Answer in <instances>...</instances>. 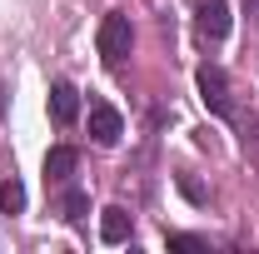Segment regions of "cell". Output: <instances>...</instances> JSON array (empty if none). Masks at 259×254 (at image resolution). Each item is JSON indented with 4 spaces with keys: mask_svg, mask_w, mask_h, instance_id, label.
Segmentation results:
<instances>
[{
    "mask_svg": "<svg viewBox=\"0 0 259 254\" xmlns=\"http://www.w3.org/2000/svg\"><path fill=\"white\" fill-rule=\"evenodd\" d=\"M95 45H100V60H105V65H125V55L135 50V30H130V15L110 10V15L100 20Z\"/></svg>",
    "mask_w": 259,
    "mask_h": 254,
    "instance_id": "1",
    "label": "cell"
},
{
    "mask_svg": "<svg viewBox=\"0 0 259 254\" xmlns=\"http://www.w3.org/2000/svg\"><path fill=\"white\" fill-rule=\"evenodd\" d=\"M194 85H199V100L220 115V120H229L234 115V95H229V75L220 70V65H199V75H194Z\"/></svg>",
    "mask_w": 259,
    "mask_h": 254,
    "instance_id": "2",
    "label": "cell"
},
{
    "mask_svg": "<svg viewBox=\"0 0 259 254\" xmlns=\"http://www.w3.org/2000/svg\"><path fill=\"white\" fill-rule=\"evenodd\" d=\"M90 135H95V145H115V140L125 135L120 110H115V105H105V100H95V105H90Z\"/></svg>",
    "mask_w": 259,
    "mask_h": 254,
    "instance_id": "3",
    "label": "cell"
},
{
    "mask_svg": "<svg viewBox=\"0 0 259 254\" xmlns=\"http://www.w3.org/2000/svg\"><path fill=\"white\" fill-rule=\"evenodd\" d=\"M75 115H80L75 85H70V80H55V85H50V120H55V125H75Z\"/></svg>",
    "mask_w": 259,
    "mask_h": 254,
    "instance_id": "4",
    "label": "cell"
},
{
    "mask_svg": "<svg viewBox=\"0 0 259 254\" xmlns=\"http://www.w3.org/2000/svg\"><path fill=\"white\" fill-rule=\"evenodd\" d=\"M20 209H25V185H20L15 164L0 159V215H20Z\"/></svg>",
    "mask_w": 259,
    "mask_h": 254,
    "instance_id": "5",
    "label": "cell"
},
{
    "mask_svg": "<svg viewBox=\"0 0 259 254\" xmlns=\"http://www.w3.org/2000/svg\"><path fill=\"white\" fill-rule=\"evenodd\" d=\"M194 25H199L204 40H225V35H229V5H225V0H204Z\"/></svg>",
    "mask_w": 259,
    "mask_h": 254,
    "instance_id": "6",
    "label": "cell"
},
{
    "mask_svg": "<svg viewBox=\"0 0 259 254\" xmlns=\"http://www.w3.org/2000/svg\"><path fill=\"white\" fill-rule=\"evenodd\" d=\"M130 234H135V220H130V209L110 204V209L100 215V239H105V244H125Z\"/></svg>",
    "mask_w": 259,
    "mask_h": 254,
    "instance_id": "7",
    "label": "cell"
},
{
    "mask_svg": "<svg viewBox=\"0 0 259 254\" xmlns=\"http://www.w3.org/2000/svg\"><path fill=\"white\" fill-rule=\"evenodd\" d=\"M75 164H80V150H70V145H55V150L45 155V185H65V180L75 175Z\"/></svg>",
    "mask_w": 259,
    "mask_h": 254,
    "instance_id": "8",
    "label": "cell"
},
{
    "mask_svg": "<svg viewBox=\"0 0 259 254\" xmlns=\"http://www.w3.org/2000/svg\"><path fill=\"white\" fill-rule=\"evenodd\" d=\"M60 215H65L70 224H80L85 215H90V199H85L80 190H65V194H60Z\"/></svg>",
    "mask_w": 259,
    "mask_h": 254,
    "instance_id": "9",
    "label": "cell"
},
{
    "mask_svg": "<svg viewBox=\"0 0 259 254\" xmlns=\"http://www.w3.org/2000/svg\"><path fill=\"white\" fill-rule=\"evenodd\" d=\"M169 249H209V239H199V234H169Z\"/></svg>",
    "mask_w": 259,
    "mask_h": 254,
    "instance_id": "10",
    "label": "cell"
},
{
    "mask_svg": "<svg viewBox=\"0 0 259 254\" xmlns=\"http://www.w3.org/2000/svg\"><path fill=\"white\" fill-rule=\"evenodd\" d=\"M0 115H5V85H0Z\"/></svg>",
    "mask_w": 259,
    "mask_h": 254,
    "instance_id": "11",
    "label": "cell"
}]
</instances>
